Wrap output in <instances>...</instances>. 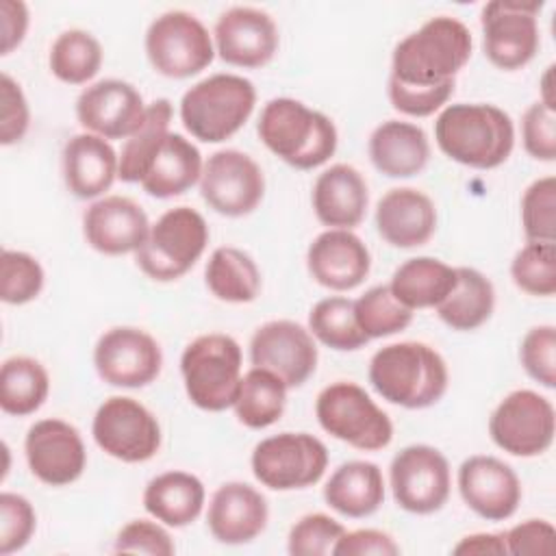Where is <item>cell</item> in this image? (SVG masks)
Segmentation results:
<instances>
[{
  "label": "cell",
  "instance_id": "30bf717a",
  "mask_svg": "<svg viewBox=\"0 0 556 556\" xmlns=\"http://www.w3.org/2000/svg\"><path fill=\"white\" fill-rule=\"evenodd\" d=\"M252 473L271 491H298L317 484L328 467V450L308 432H280L252 450Z\"/></svg>",
  "mask_w": 556,
  "mask_h": 556
},
{
  "label": "cell",
  "instance_id": "d6a6232c",
  "mask_svg": "<svg viewBox=\"0 0 556 556\" xmlns=\"http://www.w3.org/2000/svg\"><path fill=\"white\" fill-rule=\"evenodd\" d=\"M495 308L493 282L473 267H456V285L437 306L439 319L458 332H469L489 321Z\"/></svg>",
  "mask_w": 556,
  "mask_h": 556
},
{
  "label": "cell",
  "instance_id": "3957f363",
  "mask_svg": "<svg viewBox=\"0 0 556 556\" xmlns=\"http://www.w3.org/2000/svg\"><path fill=\"white\" fill-rule=\"evenodd\" d=\"M469 28L450 15H437L393 48L391 78L410 87H437L456 78L471 56Z\"/></svg>",
  "mask_w": 556,
  "mask_h": 556
},
{
  "label": "cell",
  "instance_id": "ffe728a7",
  "mask_svg": "<svg viewBox=\"0 0 556 556\" xmlns=\"http://www.w3.org/2000/svg\"><path fill=\"white\" fill-rule=\"evenodd\" d=\"M458 493L463 502L486 521L513 517L521 502V482L515 469L486 454L469 456L458 467Z\"/></svg>",
  "mask_w": 556,
  "mask_h": 556
},
{
  "label": "cell",
  "instance_id": "7c38bea8",
  "mask_svg": "<svg viewBox=\"0 0 556 556\" xmlns=\"http://www.w3.org/2000/svg\"><path fill=\"white\" fill-rule=\"evenodd\" d=\"M543 2L493 0L482 7V50L484 56L504 72L528 65L541 46L536 15Z\"/></svg>",
  "mask_w": 556,
  "mask_h": 556
},
{
  "label": "cell",
  "instance_id": "e575fe53",
  "mask_svg": "<svg viewBox=\"0 0 556 556\" xmlns=\"http://www.w3.org/2000/svg\"><path fill=\"white\" fill-rule=\"evenodd\" d=\"M287 404V384L271 371L252 367L241 376L239 391L235 397V415L239 424L252 430L274 426Z\"/></svg>",
  "mask_w": 556,
  "mask_h": 556
},
{
  "label": "cell",
  "instance_id": "f907efd6",
  "mask_svg": "<svg viewBox=\"0 0 556 556\" xmlns=\"http://www.w3.org/2000/svg\"><path fill=\"white\" fill-rule=\"evenodd\" d=\"M30 126L28 100L9 74L0 76V143L13 146L24 139Z\"/></svg>",
  "mask_w": 556,
  "mask_h": 556
},
{
  "label": "cell",
  "instance_id": "d4e9b609",
  "mask_svg": "<svg viewBox=\"0 0 556 556\" xmlns=\"http://www.w3.org/2000/svg\"><path fill=\"white\" fill-rule=\"evenodd\" d=\"M376 230L393 248L410 250L428 243L437 230L430 195L413 187L389 189L376 204Z\"/></svg>",
  "mask_w": 556,
  "mask_h": 556
},
{
  "label": "cell",
  "instance_id": "f546056e",
  "mask_svg": "<svg viewBox=\"0 0 556 556\" xmlns=\"http://www.w3.org/2000/svg\"><path fill=\"white\" fill-rule=\"evenodd\" d=\"M206 491L198 476L189 471H165L154 476L143 489V508L169 528L193 523L204 508Z\"/></svg>",
  "mask_w": 556,
  "mask_h": 556
},
{
  "label": "cell",
  "instance_id": "277c9868",
  "mask_svg": "<svg viewBox=\"0 0 556 556\" xmlns=\"http://www.w3.org/2000/svg\"><path fill=\"white\" fill-rule=\"evenodd\" d=\"M256 132L271 154L304 172L328 163L339 143L334 122L295 98L269 100L261 111Z\"/></svg>",
  "mask_w": 556,
  "mask_h": 556
},
{
  "label": "cell",
  "instance_id": "7402d4cb",
  "mask_svg": "<svg viewBox=\"0 0 556 556\" xmlns=\"http://www.w3.org/2000/svg\"><path fill=\"white\" fill-rule=\"evenodd\" d=\"M150 232L146 211L126 195H104L83 215V235L89 248L106 256L137 252Z\"/></svg>",
  "mask_w": 556,
  "mask_h": 556
},
{
  "label": "cell",
  "instance_id": "6da1fadb",
  "mask_svg": "<svg viewBox=\"0 0 556 556\" xmlns=\"http://www.w3.org/2000/svg\"><path fill=\"white\" fill-rule=\"evenodd\" d=\"M439 150L467 167L495 169L515 148L510 115L486 102L447 104L434 119Z\"/></svg>",
  "mask_w": 556,
  "mask_h": 556
},
{
  "label": "cell",
  "instance_id": "60d3db41",
  "mask_svg": "<svg viewBox=\"0 0 556 556\" xmlns=\"http://www.w3.org/2000/svg\"><path fill=\"white\" fill-rule=\"evenodd\" d=\"M510 278L528 295L549 298L556 293V245L528 241L510 261Z\"/></svg>",
  "mask_w": 556,
  "mask_h": 556
},
{
  "label": "cell",
  "instance_id": "2e32d148",
  "mask_svg": "<svg viewBox=\"0 0 556 556\" xmlns=\"http://www.w3.org/2000/svg\"><path fill=\"white\" fill-rule=\"evenodd\" d=\"M93 367L100 380L111 387L141 389L161 374L163 352L150 332L135 326H115L98 339Z\"/></svg>",
  "mask_w": 556,
  "mask_h": 556
},
{
  "label": "cell",
  "instance_id": "484cf974",
  "mask_svg": "<svg viewBox=\"0 0 556 556\" xmlns=\"http://www.w3.org/2000/svg\"><path fill=\"white\" fill-rule=\"evenodd\" d=\"M63 180L78 200L100 198L119 178V156L113 146L93 135L78 132L67 139L61 154Z\"/></svg>",
  "mask_w": 556,
  "mask_h": 556
},
{
  "label": "cell",
  "instance_id": "7dc6e473",
  "mask_svg": "<svg viewBox=\"0 0 556 556\" xmlns=\"http://www.w3.org/2000/svg\"><path fill=\"white\" fill-rule=\"evenodd\" d=\"M523 150L543 163L556 159V111L543 102H534L521 117Z\"/></svg>",
  "mask_w": 556,
  "mask_h": 556
},
{
  "label": "cell",
  "instance_id": "836d02e7",
  "mask_svg": "<svg viewBox=\"0 0 556 556\" xmlns=\"http://www.w3.org/2000/svg\"><path fill=\"white\" fill-rule=\"evenodd\" d=\"M208 291L228 304H248L261 291V269L256 261L232 245L215 248L204 267Z\"/></svg>",
  "mask_w": 556,
  "mask_h": 556
},
{
  "label": "cell",
  "instance_id": "db71d44e",
  "mask_svg": "<svg viewBox=\"0 0 556 556\" xmlns=\"http://www.w3.org/2000/svg\"><path fill=\"white\" fill-rule=\"evenodd\" d=\"M30 24L28 7L22 0H2L0 2V54H11L26 37Z\"/></svg>",
  "mask_w": 556,
  "mask_h": 556
},
{
  "label": "cell",
  "instance_id": "816d5d0a",
  "mask_svg": "<svg viewBox=\"0 0 556 556\" xmlns=\"http://www.w3.org/2000/svg\"><path fill=\"white\" fill-rule=\"evenodd\" d=\"M506 549L515 556H547L556 547V530L547 519H526L504 532Z\"/></svg>",
  "mask_w": 556,
  "mask_h": 556
},
{
  "label": "cell",
  "instance_id": "b9f144b4",
  "mask_svg": "<svg viewBox=\"0 0 556 556\" xmlns=\"http://www.w3.org/2000/svg\"><path fill=\"white\" fill-rule=\"evenodd\" d=\"M46 282L41 263L22 250H2L0 254V300L11 306L33 302Z\"/></svg>",
  "mask_w": 556,
  "mask_h": 556
},
{
  "label": "cell",
  "instance_id": "c3c4849f",
  "mask_svg": "<svg viewBox=\"0 0 556 556\" xmlns=\"http://www.w3.org/2000/svg\"><path fill=\"white\" fill-rule=\"evenodd\" d=\"M387 93L391 106L410 117H428L437 113L454 93V80L437 85V87H410L402 85L389 76Z\"/></svg>",
  "mask_w": 556,
  "mask_h": 556
},
{
  "label": "cell",
  "instance_id": "e0dca14e",
  "mask_svg": "<svg viewBox=\"0 0 556 556\" xmlns=\"http://www.w3.org/2000/svg\"><path fill=\"white\" fill-rule=\"evenodd\" d=\"M317 358L315 337L291 319L267 321L250 339L252 365L276 374L287 389L302 387L315 374Z\"/></svg>",
  "mask_w": 556,
  "mask_h": 556
},
{
  "label": "cell",
  "instance_id": "83f0119b",
  "mask_svg": "<svg viewBox=\"0 0 556 556\" xmlns=\"http://www.w3.org/2000/svg\"><path fill=\"white\" fill-rule=\"evenodd\" d=\"M367 152L380 174L389 178H410L428 165L430 141L421 126L387 119L369 135Z\"/></svg>",
  "mask_w": 556,
  "mask_h": 556
},
{
  "label": "cell",
  "instance_id": "7bdbcfd3",
  "mask_svg": "<svg viewBox=\"0 0 556 556\" xmlns=\"http://www.w3.org/2000/svg\"><path fill=\"white\" fill-rule=\"evenodd\" d=\"M521 226L528 241H556V178L543 176L521 195Z\"/></svg>",
  "mask_w": 556,
  "mask_h": 556
},
{
  "label": "cell",
  "instance_id": "d590c367",
  "mask_svg": "<svg viewBox=\"0 0 556 556\" xmlns=\"http://www.w3.org/2000/svg\"><path fill=\"white\" fill-rule=\"evenodd\" d=\"M50 393L46 367L30 356H11L0 369V408L7 415L26 417L43 406Z\"/></svg>",
  "mask_w": 556,
  "mask_h": 556
},
{
  "label": "cell",
  "instance_id": "44dd1931",
  "mask_svg": "<svg viewBox=\"0 0 556 556\" xmlns=\"http://www.w3.org/2000/svg\"><path fill=\"white\" fill-rule=\"evenodd\" d=\"M213 43L224 63L252 70L274 59L280 37L269 13L254 7H232L217 17Z\"/></svg>",
  "mask_w": 556,
  "mask_h": 556
},
{
  "label": "cell",
  "instance_id": "52a82bcc",
  "mask_svg": "<svg viewBox=\"0 0 556 556\" xmlns=\"http://www.w3.org/2000/svg\"><path fill=\"white\" fill-rule=\"evenodd\" d=\"M206 243V219L191 206H174L150 224L146 241L135 252V263L150 280L172 282L200 261Z\"/></svg>",
  "mask_w": 556,
  "mask_h": 556
},
{
  "label": "cell",
  "instance_id": "8d00e7d4",
  "mask_svg": "<svg viewBox=\"0 0 556 556\" xmlns=\"http://www.w3.org/2000/svg\"><path fill=\"white\" fill-rule=\"evenodd\" d=\"M174 109L167 98H159L148 104L139 128L124 141L119 152V180L141 182L154 154L169 135Z\"/></svg>",
  "mask_w": 556,
  "mask_h": 556
},
{
  "label": "cell",
  "instance_id": "1f68e13d",
  "mask_svg": "<svg viewBox=\"0 0 556 556\" xmlns=\"http://www.w3.org/2000/svg\"><path fill=\"white\" fill-rule=\"evenodd\" d=\"M456 285V267L434 256L404 261L391 276V293L410 311L437 308Z\"/></svg>",
  "mask_w": 556,
  "mask_h": 556
},
{
  "label": "cell",
  "instance_id": "4dcf8cb0",
  "mask_svg": "<svg viewBox=\"0 0 556 556\" xmlns=\"http://www.w3.org/2000/svg\"><path fill=\"white\" fill-rule=\"evenodd\" d=\"M202 167L204 163L198 146L178 132H169L139 185L148 195L167 200L200 182Z\"/></svg>",
  "mask_w": 556,
  "mask_h": 556
},
{
  "label": "cell",
  "instance_id": "9c48e42d",
  "mask_svg": "<svg viewBox=\"0 0 556 556\" xmlns=\"http://www.w3.org/2000/svg\"><path fill=\"white\" fill-rule=\"evenodd\" d=\"M146 56L167 78H191L215 59L206 26L189 11H165L146 30Z\"/></svg>",
  "mask_w": 556,
  "mask_h": 556
},
{
  "label": "cell",
  "instance_id": "f5cc1de1",
  "mask_svg": "<svg viewBox=\"0 0 556 556\" xmlns=\"http://www.w3.org/2000/svg\"><path fill=\"white\" fill-rule=\"evenodd\" d=\"M334 556H395L400 554V545L389 532L374 530V528H361L352 532H343L332 549Z\"/></svg>",
  "mask_w": 556,
  "mask_h": 556
},
{
  "label": "cell",
  "instance_id": "ba28073f",
  "mask_svg": "<svg viewBox=\"0 0 556 556\" xmlns=\"http://www.w3.org/2000/svg\"><path fill=\"white\" fill-rule=\"evenodd\" d=\"M315 415L330 437L363 452L384 450L393 439L391 417L350 380L324 387L315 400Z\"/></svg>",
  "mask_w": 556,
  "mask_h": 556
},
{
  "label": "cell",
  "instance_id": "ac0fdd59",
  "mask_svg": "<svg viewBox=\"0 0 556 556\" xmlns=\"http://www.w3.org/2000/svg\"><path fill=\"white\" fill-rule=\"evenodd\" d=\"M30 473L48 486L76 482L87 467V450L80 432L56 417L35 421L24 439Z\"/></svg>",
  "mask_w": 556,
  "mask_h": 556
},
{
  "label": "cell",
  "instance_id": "bcb514c9",
  "mask_svg": "<svg viewBox=\"0 0 556 556\" xmlns=\"http://www.w3.org/2000/svg\"><path fill=\"white\" fill-rule=\"evenodd\" d=\"M37 528L33 504L20 495L4 491L0 495V554L9 556L28 545Z\"/></svg>",
  "mask_w": 556,
  "mask_h": 556
},
{
  "label": "cell",
  "instance_id": "8992f818",
  "mask_svg": "<svg viewBox=\"0 0 556 556\" xmlns=\"http://www.w3.org/2000/svg\"><path fill=\"white\" fill-rule=\"evenodd\" d=\"M241 345L222 332L195 337L180 356L187 397L202 410L222 413L235 404L241 382Z\"/></svg>",
  "mask_w": 556,
  "mask_h": 556
},
{
  "label": "cell",
  "instance_id": "8fae6325",
  "mask_svg": "<svg viewBox=\"0 0 556 556\" xmlns=\"http://www.w3.org/2000/svg\"><path fill=\"white\" fill-rule=\"evenodd\" d=\"M491 441L510 456L532 458L547 452L556 434L554 404L532 391H510L489 417Z\"/></svg>",
  "mask_w": 556,
  "mask_h": 556
},
{
  "label": "cell",
  "instance_id": "9f6ffc18",
  "mask_svg": "<svg viewBox=\"0 0 556 556\" xmlns=\"http://www.w3.org/2000/svg\"><path fill=\"white\" fill-rule=\"evenodd\" d=\"M552 83H554V65H549V67L545 70V74L541 76V80H539V85H541V100H539V102H543V104L549 106V109H554Z\"/></svg>",
  "mask_w": 556,
  "mask_h": 556
},
{
  "label": "cell",
  "instance_id": "9a60e30c",
  "mask_svg": "<svg viewBox=\"0 0 556 556\" xmlns=\"http://www.w3.org/2000/svg\"><path fill=\"white\" fill-rule=\"evenodd\" d=\"M200 195L224 217L250 215L265 195L263 169L241 150H217L202 167Z\"/></svg>",
  "mask_w": 556,
  "mask_h": 556
},
{
  "label": "cell",
  "instance_id": "f1b7e54d",
  "mask_svg": "<svg viewBox=\"0 0 556 556\" xmlns=\"http://www.w3.org/2000/svg\"><path fill=\"white\" fill-rule=\"evenodd\" d=\"M324 502L350 519L374 515L384 502L382 469L371 460L339 465L324 484Z\"/></svg>",
  "mask_w": 556,
  "mask_h": 556
},
{
  "label": "cell",
  "instance_id": "ab89813d",
  "mask_svg": "<svg viewBox=\"0 0 556 556\" xmlns=\"http://www.w3.org/2000/svg\"><path fill=\"white\" fill-rule=\"evenodd\" d=\"M354 315L367 339L397 334L413 321V311L391 293L389 285H376L354 300Z\"/></svg>",
  "mask_w": 556,
  "mask_h": 556
},
{
  "label": "cell",
  "instance_id": "4fadbf2b",
  "mask_svg": "<svg viewBox=\"0 0 556 556\" xmlns=\"http://www.w3.org/2000/svg\"><path fill=\"white\" fill-rule=\"evenodd\" d=\"M389 484L393 500L402 510L413 515H432L450 500V463L432 445H406L389 465Z\"/></svg>",
  "mask_w": 556,
  "mask_h": 556
},
{
  "label": "cell",
  "instance_id": "4316f807",
  "mask_svg": "<svg viewBox=\"0 0 556 556\" xmlns=\"http://www.w3.org/2000/svg\"><path fill=\"white\" fill-rule=\"evenodd\" d=\"M311 200L315 217L324 226L352 230L367 213L369 191L363 174L356 167L334 163L315 178Z\"/></svg>",
  "mask_w": 556,
  "mask_h": 556
},
{
  "label": "cell",
  "instance_id": "ee69618b",
  "mask_svg": "<svg viewBox=\"0 0 556 556\" xmlns=\"http://www.w3.org/2000/svg\"><path fill=\"white\" fill-rule=\"evenodd\" d=\"M345 532L343 523L324 513L300 517L287 536V552L291 556H328L339 536Z\"/></svg>",
  "mask_w": 556,
  "mask_h": 556
},
{
  "label": "cell",
  "instance_id": "f35d334b",
  "mask_svg": "<svg viewBox=\"0 0 556 556\" xmlns=\"http://www.w3.org/2000/svg\"><path fill=\"white\" fill-rule=\"evenodd\" d=\"M308 330L319 343L337 352H354L369 341L356 321L354 300L341 295L324 298L311 308Z\"/></svg>",
  "mask_w": 556,
  "mask_h": 556
},
{
  "label": "cell",
  "instance_id": "5bb4252c",
  "mask_svg": "<svg viewBox=\"0 0 556 556\" xmlns=\"http://www.w3.org/2000/svg\"><path fill=\"white\" fill-rule=\"evenodd\" d=\"M96 445L122 463H146L161 447L159 419L135 397H106L91 424Z\"/></svg>",
  "mask_w": 556,
  "mask_h": 556
},
{
  "label": "cell",
  "instance_id": "cb8c5ba5",
  "mask_svg": "<svg viewBox=\"0 0 556 556\" xmlns=\"http://www.w3.org/2000/svg\"><path fill=\"white\" fill-rule=\"evenodd\" d=\"M269 508L265 495L248 482H226L211 495L206 526L215 541L243 545L254 541L267 526Z\"/></svg>",
  "mask_w": 556,
  "mask_h": 556
},
{
  "label": "cell",
  "instance_id": "7a4b0ae2",
  "mask_svg": "<svg viewBox=\"0 0 556 556\" xmlns=\"http://www.w3.org/2000/svg\"><path fill=\"white\" fill-rule=\"evenodd\" d=\"M367 376L382 400L408 410L437 404L450 382L443 356L421 341H400L380 348L369 361Z\"/></svg>",
  "mask_w": 556,
  "mask_h": 556
},
{
  "label": "cell",
  "instance_id": "74e56055",
  "mask_svg": "<svg viewBox=\"0 0 556 556\" xmlns=\"http://www.w3.org/2000/svg\"><path fill=\"white\" fill-rule=\"evenodd\" d=\"M102 59V46L91 33L83 28H70L56 35L52 41L48 65L52 76L61 83L85 85L100 72Z\"/></svg>",
  "mask_w": 556,
  "mask_h": 556
},
{
  "label": "cell",
  "instance_id": "603a6c76",
  "mask_svg": "<svg viewBox=\"0 0 556 556\" xmlns=\"http://www.w3.org/2000/svg\"><path fill=\"white\" fill-rule=\"evenodd\" d=\"M306 267L317 285L332 291H350L367 278L371 254L365 241L352 230L328 228L308 245Z\"/></svg>",
  "mask_w": 556,
  "mask_h": 556
},
{
  "label": "cell",
  "instance_id": "d6986e66",
  "mask_svg": "<svg viewBox=\"0 0 556 556\" xmlns=\"http://www.w3.org/2000/svg\"><path fill=\"white\" fill-rule=\"evenodd\" d=\"M148 104L139 89L119 78L87 85L76 98V117L87 132L102 139H128L141 124Z\"/></svg>",
  "mask_w": 556,
  "mask_h": 556
},
{
  "label": "cell",
  "instance_id": "5b68a950",
  "mask_svg": "<svg viewBox=\"0 0 556 556\" xmlns=\"http://www.w3.org/2000/svg\"><path fill=\"white\" fill-rule=\"evenodd\" d=\"M254 104L256 89L252 80L239 74H211L182 93L180 122L191 137L219 143L241 130Z\"/></svg>",
  "mask_w": 556,
  "mask_h": 556
},
{
  "label": "cell",
  "instance_id": "f6af8a7d",
  "mask_svg": "<svg viewBox=\"0 0 556 556\" xmlns=\"http://www.w3.org/2000/svg\"><path fill=\"white\" fill-rule=\"evenodd\" d=\"M519 361L526 374L545 389L556 387V328L552 324L534 326L519 345Z\"/></svg>",
  "mask_w": 556,
  "mask_h": 556
},
{
  "label": "cell",
  "instance_id": "681fc988",
  "mask_svg": "<svg viewBox=\"0 0 556 556\" xmlns=\"http://www.w3.org/2000/svg\"><path fill=\"white\" fill-rule=\"evenodd\" d=\"M174 541L161 521L132 519L115 536L113 552L117 554H150V556H172Z\"/></svg>",
  "mask_w": 556,
  "mask_h": 556
},
{
  "label": "cell",
  "instance_id": "11a10c76",
  "mask_svg": "<svg viewBox=\"0 0 556 556\" xmlns=\"http://www.w3.org/2000/svg\"><path fill=\"white\" fill-rule=\"evenodd\" d=\"M454 554H508L504 532H476L463 536L454 547Z\"/></svg>",
  "mask_w": 556,
  "mask_h": 556
}]
</instances>
